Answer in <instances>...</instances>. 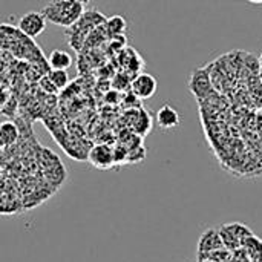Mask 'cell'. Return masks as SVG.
I'll use <instances>...</instances> for the list:
<instances>
[{
  "instance_id": "2e32d148",
  "label": "cell",
  "mask_w": 262,
  "mask_h": 262,
  "mask_svg": "<svg viewBox=\"0 0 262 262\" xmlns=\"http://www.w3.org/2000/svg\"><path fill=\"white\" fill-rule=\"evenodd\" d=\"M259 78H261V81H262V66H261V69H259Z\"/></svg>"
},
{
  "instance_id": "30bf717a",
  "label": "cell",
  "mask_w": 262,
  "mask_h": 262,
  "mask_svg": "<svg viewBox=\"0 0 262 262\" xmlns=\"http://www.w3.org/2000/svg\"><path fill=\"white\" fill-rule=\"evenodd\" d=\"M243 249L247 250V255H249L250 261L262 262V241L259 238L250 235V236L244 241Z\"/></svg>"
},
{
  "instance_id": "ba28073f",
  "label": "cell",
  "mask_w": 262,
  "mask_h": 262,
  "mask_svg": "<svg viewBox=\"0 0 262 262\" xmlns=\"http://www.w3.org/2000/svg\"><path fill=\"white\" fill-rule=\"evenodd\" d=\"M72 63H74L72 55L68 51H63V49H54L49 54V58H48V64H49L51 69L68 71L72 66Z\"/></svg>"
},
{
  "instance_id": "5bb4252c",
  "label": "cell",
  "mask_w": 262,
  "mask_h": 262,
  "mask_svg": "<svg viewBox=\"0 0 262 262\" xmlns=\"http://www.w3.org/2000/svg\"><path fill=\"white\" fill-rule=\"evenodd\" d=\"M6 101H8V94H6V91H5V89H2V88H0V107H2Z\"/></svg>"
},
{
  "instance_id": "277c9868",
  "label": "cell",
  "mask_w": 262,
  "mask_h": 262,
  "mask_svg": "<svg viewBox=\"0 0 262 262\" xmlns=\"http://www.w3.org/2000/svg\"><path fill=\"white\" fill-rule=\"evenodd\" d=\"M157 88H158L157 78L146 72L138 74L130 83V91L138 100H147L154 97L157 92Z\"/></svg>"
},
{
  "instance_id": "5b68a950",
  "label": "cell",
  "mask_w": 262,
  "mask_h": 262,
  "mask_svg": "<svg viewBox=\"0 0 262 262\" xmlns=\"http://www.w3.org/2000/svg\"><path fill=\"white\" fill-rule=\"evenodd\" d=\"M88 160L89 163L97 167V169H109L114 166L115 163V158H114V152L109 146L106 144H98V146H94L88 155Z\"/></svg>"
},
{
  "instance_id": "6da1fadb",
  "label": "cell",
  "mask_w": 262,
  "mask_h": 262,
  "mask_svg": "<svg viewBox=\"0 0 262 262\" xmlns=\"http://www.w3.org/2000/svg\"><path fill=\"white\" fill-rule=\"evenodd\" d=\"M40 12L45 15L46 21L55 26L71 28L84 14V6L74 0H54L43 6Z\"/></svg>"
},
{
  "instance_id": "ac0fdd59",
  "label": "cell",
  "mask_w": 262,
  "mask_h": 262,
  "mask_svg": "<svg viewBox=\"0 0 262 262\" xmlns=\"http://www.w3.org/2000/svg\"><path fill=\"white\" fill-rule=\"evenodd\" d=\"M259 63H261V66H262V55H261V58H259Z\"/></svg>"
},
{
  "instance_id": "52a82bcc",
  "label": "cell",
  "mask_w": 262,
  "mask_h": 262,
  "mask_svg": "<svg viewBox=\"0 0 262 262\" xmlns=\"http://www.w3.org/2000/svg\"><path fill=\"white\" fill-rule=\"evenodd\" d=\"M223 247H224V244L221 241L220 232L215 230V229H209L200 238V243H198V255H201V253H210V252L220 250Z\"/></svg>"
},
{
  "instance_id": "7a4b0ae2",
  "label": "cell",
  "mask_w": 262,
  "mask_h": 262,
  "mask_svg": "<svg viewBox=\"0 0 262 262\" xmlns=\"http://www.w3.org/2000/svg\"><path fill=\"white\" fill-rule=\"evenodd\" d=\"M218 232H220V236H221V241H223L224 247H226L227 250H230V252L239 250V247H243L244 241H246L250 235H253L252 230H250L247 226L238 224V223L229 224V226L226 224V226H223Z\"/></svg>"
},
{
  "instance_id": "4fadbf2b",
  "label": "cell",
  "mask_w": 262,
  "mask_h": 262,
  "mask_svg": "<svg viewBox=\"0 0 262 262\" xmlns=\"http://www.w3.org/2000/svg\"><path fill=\"white\" fill-rule=\"evenodd\" d=\"M140 123H141V124H144V123H150L149 115H147L143 109H141V112H140ZM149 129H150V126H149V124H146V127H144V129H138L137 132H140L141 135H144L146 132H149Z\"/></svg>"
},
{
  "instance_id": "e0dca14e",
  "label": "cell",
  "mask_w": 262,
  "mask_h": 262,
  "mask_svg": "<svg viewBox=\"0 0 262 262\" xmlns=\"http://www.w3.org/2000/svg\"><path fill=\"white\" fill-rule=\"evenodd\" d=\"M250 2H262V0H250Z\"/></svg>"
},
{
  "instance_id": "3957f363",
  "label": "cell",
  "mask_w": 262,
  "mask_h": 262,
  "mask_svg": "<svg viewBox=\"0 0 262 262\" xmlns=\"http://www.w3.org/2000/svg\"><path fill=\"white\" fill-rule=\"evenodd\" d=\"M46 18L45 15L38 11H29L26 14H23L20 18H18V29L23 35L29 37V38H35L38 37L45 29H46Z\"/></svg>"
},
{
  "instance_id": "9a60e30c",
  "label": "cell",
  "mask_w": 262,
  "mask_h": 262,
  "mask_svg": "<svg viewBox=\"0 0 262 262\" xmlns=\"http://www.w3.org/2000/svg\"><path fill=\"white\" fill-rule=\"evenodd\" d=\"M74 2H77V3H80V5H83V6H84V5H88L91 0H74Z\"/></svg>"
},
{
  "instance_id": "9c48e42d",
  "label": "cell",
  "mask_w": 262,
  "mask_h": 262,
  "mask_svg": "<svg viewBox=\"0 0 262 262\" xmlns=\"http://www.w3.org/2000/svg\"><path fill=\"white\" fill-rule=\"evenodd\" d=\"M18 138V129L14 123L6 121L0 124V147L11 146L17 141Z\"/></svg>"
},
{
  "instance_id": "7c38bea8",
  "label": "cell",
  "mask_w": 262,
  "mask_h": 262,
  "mask_svg": "<svg viewBox=\"0 0 262 262\" xmlns=\"http://www.w3.org/2000/svg\"><path fill=\"white\" fill-rule=\"evenodd\" d=\"M48 80L54 84V88L58 89H64L69 83V75L66 71L63 69H51L48 74Z\"/></svg>"
},
{
  "instance_id": "8fae6325",
  "label": "cell",
  "mask_w": 262,
  "mask_h": 262,
  "mask_svg": "<svg viewBox=\"0 0 262 262\" xmlns=\"http://www.w3.org/2000/svg\"><path fill=\"white\" fill-rule=\"evenodd\" d=\"M127 28V23L124 20V17L121 15H112L109 18H106V29H107V34L112 35V37H118L121 35Z\"/></svg>"
},
{
  "instance_id": "8992f818",
  "label": "cell",
  "mask_w": 262,
  "mask_h": 262,
  "mask_svg": "<svg viewBox=\"0 0 262 262\" xmlns=\"http://www.w3.org/2000/svg\"><path fill=\"white\" fill-rule=\"evenodd\" d=\"M155 120H157V126L163 130H170V129H175L180 126L181 123V117L178 114V111L175 107H172L170 104H164L158 109L157 115H155Z\"/></svg>"
}]
</instances>
